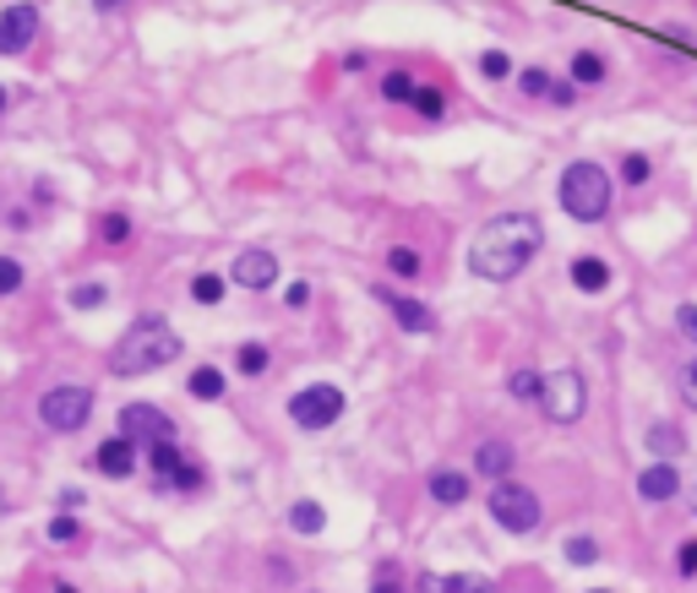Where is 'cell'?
Listing matches in <instances>:
<instances>
[{
	"label": "cell",
	"mask_w": 697,
	"mask_h": 593,
	"mask_svg": "<svg viewBox=\"0 0 697 593\" xmlns=\"http://www.w3.org/2000/svg\"><path fill=\"white\" fill-rule=\"evenodd\" d=\"M681 398L697 408V359H686V365H681Z\"/></svg>",
	"instance_id": "40"
},
{
	"label": "cell",
	"mask_w": 697,
	"mask_h": 593,
	"mask_svg": "<svg viewBox=\"0 0 697 593\" xmlns=\"http://www.w3.org/2000/svg\"><path fill=\"white\" fill-rule=\"evenodd\" d=\"M229 278H235L240 289L262 294V289H273V283H278V256H273V251H240V256H235V267H229Z\"/></svg>",
	"instance_id": "10"
},
{
	"label": "cell",
	"mask_w": 697,
	"mask_h": 593,
	"mask_svg": "<svg viewBox=\"0 0 697 593\" xmlns=\"http://www.w3.org/2000/svg\"><path fill=\"white\" fill-rule=\"evenodd\" d=\"M7 104H12V93H7V83H0V115H7Z\"/></svg>",
	"instance_id": "44"
},
{
	"label": "cell",
	"mask_w": 697,
	"mask_h": 593,
	"mask_svg": "<svg viewBox=\"0 0 697 593\" xmlns=\"http://www.w3.org/2000/svg\"><path fill=\"white\" fill-rule=\"evenodd\" d=\"M34 34H39V7H7L0 12V55H23L28 45H34Z\"/></svg>",
	"instance_id": "9"
},
{
	"label": "cell",
	"mask_w": 697,
	"mask_h": 593,
	"mask_svg": "<svg viewBox=\"0 0 697 593\" xmlns=\"http://www.w3.org/2000/svg\"><path fill=\"white\" fill-rule=\"evenodd\" d=\"M104 300H110L104 283H77V289H72V305H77V311H99Z\"/></svg>",
	"instance_id": "32"
},
{
	"label": "cell",
	"mask_w": 697,
	"mask_h": 593,
	"mask_svg": "<svg viewBox=\"0 0 697 593\" xmlns=\"http://www.w3.org/2000/svg\"><path fill=\"white\" fill-rule=\"evenodd\" d=\"M594 593H605V588H594Z\"/></svg>",
	"instance_id": "47"
},
{
	"label": "cell",
	"mask_w": 697,
	"mask_h": 593,
	"mask_svg": "<svg viewBox=\"0 0 697 593\" xmlns=\"http://www.w3.org/2000/svg\"><path fill=\"white\" fill-rule=\"evenodd\" d=\"M371 593H404V577H398V566H393V560H388V566H377Z\"/></svg>",
	"instance_id": "34"
},
{
	"label": "cell",
	"mask_w": 697,
	"mask_h": 593,
	"mask_svg": "<svg viewBox=\"0 0 697 593\" xmlns=\"http://www.w3.org/2000/svg\"><path fill=\"white\" fill-rule=\"evenodd\" d=\"M283 300H289V311H305V305H311V283H289Z\"/></svg>",
	"instance_id": "42"
},
{
	"label": "cell",
	"mask_w": 697,
	"mask_h": 593,
	"mask_svg": "<svg viewBox=\"0 0 697 593\" xmlns=\"http://www.w3.org/2000/svg\"><path fill=\"white\" fill-rule=\"evenodd\" d=\"M637 495H643L648 506H664L670 495H681V474H675V463H648V468L637 474Z\"/></svg>",
	"instance_id": "12"
},
{
	"label": "cell",
	"mask_w": 697,
	"mask_h": 593,
	"mask_svg": "<svg viewBox=\"0 0 697 593\" xmlns=\"http://www.w3.org/2000/svg\"><path fill=\"white\" fill-rule=\"evenodd\" d=\"M88 414H93V392L77 387V381H61V387H50V392L39 398V419H45V430H55V436L83 430Z\"/></svg>",
	"instance_id": "4"
},
{
	"label": "cell",
	"mask_w": 697,
	"mask_h": 593,
	"mask_svg": "<svg viewBox=\"0 0 697 593\" xmlns=\"http://www.w3.org/2000/svg\"><path fill=\"white\" fill-rule=\"evenodd\" d=\"M572 283H578L583 294L610 289V262H599V256H578V262H572Z\"/></svg>",
	"instance_id": "18"
},
{
	"label": "cell",
	"mask_w": 697,
	"mask_h": 593,
	"mask_svg": "<svg viewBox=\"0 0 697 593\" xmlns=\"http://www.w3.org/2000/svg\"><path fill=\"white\" fill-rule=\"evenodd\" d=\"M643 441H648V452H659V463H670V457L686 446L675 425H648V436H643Z\"/></svg>",
	"instance_id": "23"
},
{
	"label": "cell",
	"mask_w": 697,
	"mask_h": 593,
	"mask_svg": "<svg viewBox=\"0 0 697 593\" xmlns=\"http://www.w3.org/2000/svg\"><path fill=\"white\" fill-rule=\"evenodd\" d=\"M540 387H545V376L529 370V365H518V370L507 376V392H512L518 403H540Z\"/></svg>",
	"instance_id": "22"
},
{
	"label": "cell",
	"mask_w": 697,
	"mask_h": 593,
	"mask_svg": "<svg viewBox=\"0 0 697 593\" xmlns=\"http://www.w3.org/2000/svg\"><path fill=\"white\" fill-rule=\"evenodd\" d=\"M491 517L507 533H534L540 528V495L523 479H502V484H491Z\"/></svg>",
	"instance_id": "6"
},
{
	"label": "cell",
	"mask_w": 697,
	"mask_h": 593,
	"mask_svg": "<svg viewBox=\"0 0 697 593\" xmlns=\"http://www.w3.org/2000/svg\"><path fill=\"white\" fill-rule=\"evenodd\" d=\"M469 474H458V468H436L431 474V501H442V506H464L469 501Z\"/></svg>",
	"instance_id": "16"
},
{
	"label": "cell",
	"mask_w": 697,
	"mask_h": 593,
	"mask_svg": "<svg viewBox=\"0 0 697 593\" xmlns=\"http://www.w3.org/2000/svg\"><path fill=\"white\" fill-rule=\"evenodd\" d=\"M420 593H496V582L480 577V571H447V577L426 571L420 577Z\"/></svg>",
	"instance_id": "15"
},
{
	"label": "cell",
	"mask_w": 697,
	"mask_h": 593,
	"mask_svg": "<svg viewBox=\"0 0 697 593\" xmlns=\"http://www.w3.org/2000/svg\"><path fill=\"white\" fill-rule=\"evenodd\" d=\"M93 463H99V474H110V479H131V474H137V441L110 436V441L93 452Z\"/></svg>",
	"instance_id": "13"
},
{
	"label": "cell",
	"mask_w": 697,
	"mask_h": 593,
	"mask_svg": "<svg viewBox=\"0 0 697 593\" xmlns=\"http://www.w3.org/2000/svg\"><path fill=\"white\" fill-rule=\"evenodd\" d=\"M197 484H202V468H197V463H186V468L175 474V490H197Z\"/></svg>",
	"instance_id": "43"
},
{
	"label": "cell",
	"mask_w": 697,
	"mask_h": 593,
	"mask_svg": "<svg viewBox=\"0 0 697 593\" xmlns=\"http://www.w3.org/2000/svg\"><path fill=\"white\" fill-rule=\"evenodd\" d=\"M224 289H229V283H224L218 273H197V278H191V300H197V305H224Z\"/></svg>",
	"instance_id": "25"
},
{
	"label": "cell",
	"mask_w": 697,
	"mask_h": 593,
	"mask_svg": "<svg viewBox=\"0 0 697 593\" xmlns=\"http://www.w3.org/2000/svg\"><path fill=\"white\" fill-rule=\"evenodd\" d=\"M289 528H294V533H305V539H311V533H321V528H327L321 501H294V506H289Z\"/></svg>",
	"instance_id": "20"
},
{
	"label": "cell",
	"mask_w": 697,
	"mask_h": 593,
	"mask_svg": "<svg viewBox=\"0 0 697 593\" xmlns=\"http://www.w3.org/2000/svg\"><path fill=\"white\" fill-rule=\"evenodd\" d=\"M343 392L332 387V381H316V387H300L294 398H289V419L300 425V430H327V425H338L343 419Z\"/></svg>",
	"instance_id": "7"
},
{
	"label": "cell",
	"mask_w": 697,
	"mask_h": 593,
	"mask_svg": "<svg viewBox=\"0 0 697 593\" xmlns=\"http://www.w3.org/2000/svg\"><path fill=\"white\" fill-rule=\"evenodd\" d=\"M540 408H545V419L550 425H578L583 419V408H588V387H583V376L567 365V370H550L545 376V387H540Z\"/></svg>",
	"instance_id": "5"
},
{
	"label": "cell",
	"mask_w": 697,
	"mask_h": 593,
	"mask_svg": "<svg viewBox=\"0 0 697 593\" xmlns=\"http://www.w3.org/2000/svg\"><path fill=\"white\" fill-rule=\"evenodd\" d=\"M415 110H420L426 121H442V115H447V93H442V88H426V83H420V93H415Z\"/></svg>",
	"instance_id": "28"
},
{
	"label": "cell",
	"mask_w": 697,
	"mask_h": 593,
	"mask_svg": "<svg viewBox=\"0 0 697 593\" xmlns=\"http://www.w3.org/2000/svg\"><path fill=\"white\" fill-rule=\"evenodd\" d=\"M480 72H485L491 83H502V77H512V61H507L502 50H485V55H480Z\"/></svg>",
	"instance_id": "33"
},
{
	"label": "cell",
	"mask_w": 697,
	"mask_h": 593,
	"mask_svg": "<svg viewBox=\"0 0 697 593\" xmlns=\"http://www.w3.org/2000/svg\"><path fill=\"white\" fill-rule=\"evenodd\" d=\"M675 327L686 343H697V305H675Z\"/></svg>",
	"instance_id": "39"
},
{
	"label": "cell",
	"mask_w": 697,
	"mask_h": 593,
	"mask_svg": "<svg viewBox=\"0 0 697 593\" xmlns=\"http://www.w3.org/2000/svg\"><path fill=\"white\" fill-rule=\"evenodd\" d=\"M180 359V332L164 321V316H142L126 327V338L115 343L110 354V376H148L159 365H175Z\"/></svg>",
	"instance_id": "2"
},
{
	"label": "cell",
	"mask_w": 697,
	"mask_h": 593,
	"mask_svg": "<svg viewBox=\"0 0 697 593\" xmlns=\"http://www.w3.org/2000/svg\"><path fill=\"white\" fill-rule=\"evenodd\" d=\"M692 517H697V484H692Z\"/></svg>",
	"instance_id": "46"
},
{
	"label": "cell",
	"mask_w": 697,
	"mask_h": 593,
	"mask_svg": "<svg viewBox=\"0 0 697 593\" xmlns=\"http://www.w3.org/2000/svg\"><path fill=\"white\" fill-rule=\"evenodd\" d=\"M561 555H567V566H594V560H599V544H594L588 533H572V539L561 544Z\"/></svg>",
	"instance_id": "27"
},
{
	"label": "cell",
	"mask_w": 697,
	"mask_h": 593,
	"mask_svg": "<svg viewBox=\"0 0 697 593\" xmlns=\"http://www.w3.org/2000/svg\"><path fill=\"white\" fill-rule=\"evenodd\" d=\"M235 365H240V376H262V370L273 365V349H267V343H240Z\"/></svg>",
	"instance_id": "26"
},
{
	"label": "cell",
	"mask_w": 697,
	"mask_h": 593,
	"mask_svg": "<svg viewBox=\"0 0 697 593\" xmlns=\"http://www.w3.org/2000/svg\"><path fill=\"white\" fill-rule=\"evenodd\" d=\"M594 83H605V61L594 50H578L572 55V88H594Z\"/></svg>",
	"instance_id": "21"
},
{
	"label": "cell",
	"mask_w": 697,
	"mask_h": 593,
	"mask_svg": "<svg viewBox=\"0 0 697 593\" xmlns=\"http://www.w3.org/2000/svg\"><path fill=\"white\" fill-rule=\"evenodd\" d=\"M186 392H191L197 403H218V398L229 392V381H224V370H218V365H197V370H191V381H186Z\"/></svg>",
	"instance_id": "17"
},
{
	"label": "cell",
	"mask_w": 697,
	"mask_h": 593,
	"mask_svg": "<svg viewBox=\"0 0 697 593\" xmlns=\"http://www.w3.org/2000/svg\"><path fill=\"white\" fill-rule=\"evenodd\" d=\"M388 267H393V278H415L420 273V251L415 245H393L388 251Z\"/></svg>",
	"instance_id": "29"
},
{
	"label": "cell",
	"mask_w": 697,
	"mask_h": 593,
	"mask_svg": "<svg viewBox=\"0 0 697 593\" xmlns=\"http://www.w3.org/2000/svg\"><path fill=\"white\" fill-rule=\"evenodd\" d=\"M55 593H77V588H72V582H55Z\"/></svg>",
	"instance_id": "45"
},
{
	"label": "cell",
	"mask_w": 697,
	"mask_h": 593,
	"mask_svg": "<svg viewBox=\"0 0 697 593\" xmlns=\"http://www.w3.org/2000/svg\"><path fill=\"white\" fill-rule=\"evenodd\" d=\"M23 283H28L23 262H17V256H0V300H7V294H17Z\"/></svg>",
	"instance_id": "30"
},
{
	"label": "cell",
	"mask_w": 697,
	"mask_h": 593,
	"mask_svg": "<svg viewBox=\"0 0 697 593\" xmlns=\"http://www.w3.org/2000/svg\"><path fill=\"white\" fill-rule=\"evenodd\" d=\"M415 93H420V83H415L409 72H388V77H382V99H388V104H415Z\"/></svg>",
	"instance_id": "24"
},
{
	"label": "cell",
	"mask_w": 697,
	"mask_h": 593,
	"mask_svg": "<svg viewBox=\"0 0 697 593\" xmlns=\"http://www.w3.org/2000/svg\"><path fill=\"white\" fill-rule=\"evenodd\" d=\"M540 251H545V224H540L534 213H502V218H491V224L474 235L469 267H474V278L512 283Z\"/></svg>",
	"instance_id": "1"
},
{
	"label": "cell",
	"mask_w": 697,
	"mask_h": 593,
	"mask_svg": "<svg viewBox=\"0 0 697 593\" xmlns=\"http://www.w3.org/2000/svg\"><path fill=\"white\" fill-rule=\"evenodd\" d=\"M148 463H153V474H159L164 484H175V474L186 468V457H180V446H175V441H159V446H148Z\"/></svg>",
	"instance_id": "19"
},
{
	"label": "cell",
	"mask_w": 697,
	"mask_h": 593,
	"mask_svg": "<svg viewBox=\"0 0 697 593\" xmlns=\"http://www.w3.org/2000/svg\"><path fill=\"white\" fill-rule=\"evenodd\" d=\"M675 571H681V577H697V539H686V544L675 550Z\"/></svg>",
	"instance_id": "38"
},
{
	"label": "cell",
	"mask_w": 697,
	"mask_h": 593,
	"mask_svg": "<svg viewBox=\"0 0 697 593\" xmlns=\"http://www.w3.org/2000/svg\"><path fill=\"white\" fill-rule=\"evenodd\" d=\"M121 436L159 446V441H175V419H169L164 408H153V403H126V408H121Z\"/></svg>",
	"instance_id": "8"
},
{
	"label": "cell",
	"mask_w": 697,
	"mask_h": 593,
	"mask_svg": "<svg viewBox=\"0 0 697 593\" xmlns=\"http://www.w3.org/2000/svg\"><path fill=\"white\" fill-rule=\"evenodd\" d=\"M621 180H626V186H643V180H648V159H643V153H626V159H621Z\"/></svg>",
	"instance_id": "36"
},
{
	"label": "cell",
	"mask_w": 697,
	"mask_h": 593,
	"mask_svg": "<svg viewBox=\"0 0 697 593\" xmlns=\"http://www.w3.org/2000/svg\"><path fill=\"white\" fill-rule=\"evenodd\" d=\"M512 463H518L512 441H496V436H491V441H480V452H474V474H480V479H496V484H502V479H512Z\"/></svg>",
	"instance_id": "14"
},
{
	"label": "cell",
	"mask_w": 697,
	"mask_h": 593,
	"mask_svg": "<svg viewBox=\"0 0 697 593\" xmlns=\"http://www.w3.org/2000/svg\"><path fill=\"white\" fill-rule=\"evenodd\" d=\"M99 235H104V245H126V240H131V218H126V213H110V218L99 224Z\"/></svg>",
	"instance_id": "31"
},
{
	"label": "cell",
	"mask_w": 697,
	"mask_h": 593,
	"mask_svg": "<svg viewBox=\"0 0 697 593\" xmlns=\"http://www.w3.org/2000/svg\"><path fill=\"white\" fill-rule=\"evenodd\" d=\"M518 88H523V93H529V99H545V93H550V77H545V72H540V66H529V72H523V77H518Z\"/></svg>",
	"instance_id": "35"
},
{
	"label": "cell",
	"mask_w": 697,
	"mask_h": 593,
	"mask_svg": "<svg viewBox=\"0 0 697 593\" xmlns=\"http://www.w3.org/2000/svg\"><path fill=\"white\" fill-rule=\"evenodd\" d=\"M556 197H561L567 218H578V224H599V218L610 213V175H605L599 164L578 159V164H567V169H561Z\"/></svg>",
	"instance_id": "3"
},
{
	"label": "cell",
	"mask_w": 697,
	"mask_h": 593,
	"mask_svg": "<svg viewBox=\"0 0 697 593\" xmlns=\"http://www.w3.org/2000/svg\"><path fill=\"white\" fill-rule=\"evenodd\" d=\"M572 99H578V88H572V83H550V104H556V110H567Z\"/></svg>",
	"instance_id": "41"
},
{
	"label": "cell",
	"mask_w": 697,
	"mask_h": 593,
	"mask_svg": "<svg viewBox=\"0 0 697 593\" xmlns=\"http://www.w3.org/2000/svg\"><path fill=\"white\" fill-rule=\"evenodd\" d=\"M77 533H83V522H77V517H66V512L50 522V539H55V544H72Z\"/></svg>",
	"instance_id": "37"
},
{
	"label": "cell",
	"mask_w": 697,
	"mask_h": 593,
	"mask_svg": "<svg viewBox=\"0 0 697 593\" xmlns=\"http://www.w3.org/2000/svg\"><path fill=\"white\" fill-rule=\"evenodd\" d=\"M377 300L388 305V316L404 327V332H436V311L415 294H393V289H377Z\"/></svg>",
	"instance_id": "11"
}]
</instances>
